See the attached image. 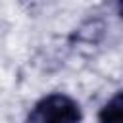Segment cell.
Wrapping results in <instances>:
<instances>
[{"label": "cell", "mask_w": 123, "mask_h": 123, "mask_svg": "<svg viewBox=\"0 0 123 123\" xmlns=\"http://www.w3.org/2000/svg\"><path fill=\"white\" fill-rule=\"evenodd\" d=\"M123 111V92H115L111 100H108L104 104V108L98 113V123H123L121 117Z\"/></svg>", "instance_id": "obj_2"}, {"label": "cell", "mask_w": 123, "mask_h": 123, "mask_svg": "<svg viewBox=\"0 0 123 123\" xmlns=\"http://www.w3.org/2000/svg\"><path fill=\"white\" fill-rule=\"evenodd\" d=\"M81 106L67 94L54 92L44 96L31 113V123H81Z\"/></svg>", "instance_id": "obj_1"}, {"label": "cell", "mask_w": 123, "mask_h": 123, "mask_svg": "<svg viewBox=\"0 0 123 123\" xmlns=\"http://www.w3.org/2000/svg\"><path fill=\"white\" fill-rule=\"evenodd\" d=\"M115 2H117V4H119V2H121V0H115Z\"/></svg>", "instance_id": "obj_3"}]
</instances>
